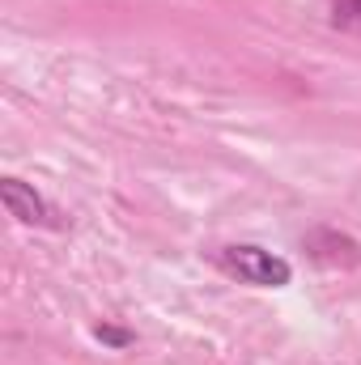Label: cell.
<instances>
[{"label":"cell","mask_w":361,"mask_h":365,"mask_svg":"<svg viewBox=\"0 0 361 365\" xmlns=\"http://www.w3.org/2000/svg\"><path fill=\"white\" fill-rule=\"evenodd\" d=\"M221 268L230 276H238V280H247V284H260V289H285V284L293 280L289 259L272 255L264 247H247V242L225 247V251H221Z\"/></svg>","instance_id":"6da1fadb"},{"label":"cell","mask_w":361,"mask_h":365,"mask_svg":"<svg viewBox=\"0 0 361 365\" xmlns=\"http://www.w3.org/2000/svg\"><path fill=\"white\" fill-rule=\"evenodd\" d=\"M93 336H98V340H102L106 349H128V344L136 340V336H132L128 327H111V323H98V327H93Z\"/></svg>","instance_id":"5b68a950"},{"label":"cell","mask_w":361,"mask_h":365,"mask_svg":"<svg viewBox=\"0 0 361 365\" xmlns=\"http://www.w3.org/2000/svg\"><path fill=\"white\" fill-rule=\"evenodd\" d=\"M0 200H4V208H9V217L21 221V225H47V221H51L43 195H39L34 187H26L21 179H4L0 182Z\"/></svg>","instance_id":"7a4b0ae2"},{"label":"cell","mask_w":361,"mask_h":365,"mask_svg":"<svg viewBox=\"0 0 361 365\" xmlns=\"http://www.w3.org/2000/svg\"><path fill=\"white\" fill-rule=\"evenodd\" d=\"M319 242H327L332 251H310L315 259H323V264H357L361 251L353 238H340V234H332V230H315L310 238H306V247H319Z\"/></svg>","instance_id":"3957f363"},{"label":"cell","mask_w":361,"mask_h":365,"mask_svg":"<svg viewBox=\"0 0 361 365\" xmlns=\"http://www.w3.org/2000/svg\"><path fill=\"white\" fill-rule=\"evenodd\" d=\"M332 21L345 26V30H361V0H336Z\"/></svg>","instance_id":"277c9868"}]
</instances>
